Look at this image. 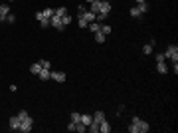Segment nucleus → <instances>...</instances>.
Here are the masks:
<instances>
[{
    "instance_id": "obj_1",
    "label": "nucleus",
    "mask_w": 178,
    "mask_h": 133,
    "mask_svg": "<svg viewBox=\"0 0 178 133\" xmlns=\"http://www.w3.org/2000/svg\"><path fill=\"white\" fill-rule=\"evenodd\" d=\"M150 129V125H148V121H143L141 117H137L135 115L133 119H131V125H129V133H146Z\"/></svg>"
},
{
    "instance_id": "obj_19",
    "label": "nucleus",
    "mask_w": 178,
    "mask_h": 133,
    "mask_svg": "<svg viewBox=\"0 0 178 133\" xmlns=\"http://www.w3.org/2000/svg\"><path fill=\"white\" fill-rule=\"evenodd\" d=\"M95 42L97 44H103L105 42V34H103V32H95Z\"/></svg>"
},
{
    "instance_id": "obj_9",
    "label": "nucleus",
    "mask_w": 178,
    "mask_h": 133,
    "mask_svg": "<svg viewBox=\"0 0 178 133\" xmlns=\"http://www.w3.org/2000/svg\"><path fill=\"white\" fill-rule=\"evenodd\" d=\"M81 18H85L87 22H97V14H93V12L89 10V8H87V10L81 14Z\"/></svg>"
},
{
    "instance_id": "obj_3",
    "label": "nucleus",
    "mask_w": 178,
    "mask_h": 133,
    "mask_svg": "<svg viewBox=\"0 0 178 133\" xmlns=\"http://www.w3.org/2000/svg\"><path fill=\"white\" fill-rule=\"evenodd\" d=\"M32 125H34V119L30 117V115H26V117L22 119V121H20V133H30L32 131Z\"/></svg>"
},
{
    "instance_id": "obj_24",
    "label": "nucleus",
    "mask_w": 178,
    "mask_h": 133,
    "mask_svg": "<svg viewBox=\"0 0 178 133\" xmlns=\"http://www.w3.org/2000/svg\"><path fill=\"white\" fill-rule=\"evenodd\" d=\"M137 8L141 10V14H145V12H148V4H146V2H141V4H137Z\"/></svg>"
},
{
    "instance_id": "obj_11",
    "label": "nucleus",
    "mask_w": 178,
    "mask_h": 133,
    "mask_svg": "<svg viewBox=\"0 0 178 133\" xmlns=\"http://www.w3.org/2000/svg\"><path fill=\"white\" fill-rule=\"evenodd\" d=\"M103 119H107V117H105V111H95V113H93V121L101 123Z\"/></svg>"
},
{
    "instance_id": "obj_15",
    "label": "nucleus",
    "mask_w": 178,
    "mask_h": 133,
    "mask_svg": "<svg viewBox=\"0 0 178 133\" xmlns=\"http://www.w3.org/2000/svg\"><path fill=\"white\" fill-rule=\"evenodd\" d=\"M91 121H93V115H89V113H81V123H83V125H89Z\"/></svg>"
},
{
    "instance_id": "obj_6",
    "label": "nucleus",
    "mask_w": 178,
    "mask_h": 133,
    "mask_svg": "<svg viewBox=\"0 0 178 133\" xmlns=\"http://www.w3.org/2000/svg\"><path fill=\"white\" fill-rule=\"evenodd\" d=\"M109 12H111V2H109V0H101V4H99V14L109 16Z\"/></svg>"
},
{
    "instance_id": "obj_4",
    "label": "nucleus",
    "mask_w": 178,
    "mask_h": 133,
    "mask_svg": "<svg viewBox=\"0 0 178 133\" xmlns=\"http://www.w3.org/2000/svg\"><path fill=\"white\" fill-rule=\"evenodd\" d=\"M50 26L56 28V30H63V28H65V26H63V22H61V18H59V16H56V14L50 18Z\"/></svg>"
},
{
    "instance_id": "obj_12",
    "label": "nucleus",
    "mask_w": 178,
    "mask_h": 133,
    "mask_svg": "<svg viewBox=\"0 0 178 133\" xmlns=\"http://www.w3.org/2000/svg\"><path fill=\"white\" fill-rule=\"evenodd\" d=\"M87 131L89 133H99V123H97V121H91L87 125Z\"/></svg>"
},
{
    "instance_id": "obj_25",
    "label": "nucleus",
    "mask_w": 178,
    "mask_h": 133,
    "mask_svg": "<svg viewBox=\"0 0 178 133\" xmlns=\"http://www.w3.org/2000/svg\"><path fill=\"white\" fill-rule=\"evenodd\" d=\"M99 32H103L105 36L111 34V26H109V24H101V30H99Z\"/></svg>"
},
{
    "instance_id": "obj_13",
    "label": "nucleus",
    "mask_w": 178,
    "mask_h": 133,
    "mask_svg": "<svg viewBox=\"0 0 178 133\" xmlns=\"http://www.w3.org/2000/svg\"><path fill=\"white\" fill-rule=\"evenodd\" d=\"M156 70H158L160 74H168V66L164 64V62H156Z\"/></svg>"
},
{
    "instance_id": "obj_22",
    "label": "nucleus",
    "mask_w": 178,
    "mask_h": 133,
    "mask_svg": "<svg viewBox=\"0 0 178 133\" xmlns=\"http://www.w3.org/2000/svg\"><path fill=\"white\" fill-rule=\"evenodd\" d=\"M77 24H79V28H87L89 26V22L85 18H81V16H77Z\"/></svg>"
},
{
    "instance_id": "obj_36",
    "label": "nucleus",
    "mask_w": 178,
    "mask_h": 133,
    "mask_svg": "<svg viewBox=\"0 0 178 133\" xmlns=\"http://www.w3.org/2000/svg\"><path fill=\"white\" fill-rule=\"evenodd\" d=\"M141 2H146V0H137V4H141Z\"/></svg>"
},
{
    "instance_id": "obj_8",
    "label": "nucleus",
    "mask_w": 178,
    "mask_h": 133,
    "mask_svg": "<svg viewBox=\"0 0 178 133\" xmlns=\"http://www.w3.org/2000/svg\"><path fill=\"white\" fill-rule=\"evenodd\" d=\"M8 14H10V6H8V4H0V22L6 20Z\"/></svg>"
},
{
    "instance_id": "obj_10",
    "label": "nucleus",
    "mask_w": 178,
    "mask_h": 133,
    "mask_svg": "<svg viewBox=\"0 0 178 133\" xmlns=\"http://www.w3.org/2000/svg\"><path fill=\"white\" fill-rule=\"evenodd\" d=\"M99 131H101V133H109V131H111V125H109L107 119H103V121L99 123Z\"/></svg>"
},
{
    "instance_id": "obj_23",
    "label": "nucleus",
    "mask_w": 178,
    "mask_h": 133,
    "mask_svg": "<svg viewBox=\"0 0 178 133\" xmlns=\"http://www.w3.org/2000/svg\"><path fill=\"white\" fill-rule=\"evenodd\" d=\"M71 121L79 123V121H81V113H77V111H71Z\"/></svg>"
},
{
    "instance_id": "obj_30",
    "label": "nucleus",
    "mask_w": 178,
    "mask_h": 133,
    "mask_svg": "<svg viewBox=\"0 0 178 133\" xmlns=\"http://www.w3.org/2000/svg\"><path fill=\"white\" fill-rule=\"evenodd\" d=\"M75 127H77V123H75V121H69V123H67V131H75Z\"/></svg>"
},
{
    "instance_id": "obj_14",
    "label": "nucleus",
    "mask_w": 178,
    "mask_h": 133,
    "mask_svg": "<svg viewBox=\"0 0 178 133\" xmlns=\"http://www.w3.org/2000/svg\"><path fill=\"white\" fill-rule=\"evenodd\" d=\"M38 78H40V80H50V70H46V68H42L40 70V74H38Z\"/></svg>"
},
{
    "instance_id": "obj_27",
    "label": "nucleus",
    "mask_w": 178,
    "mask_h": 133,
    "mask_svg": "<svg viewBox=\"0 0 178 133\" xmlns=\"http://www.w3.org/2000/svg\"><path fill=\"white\" fill-rule=\"evenodd\" d=\"M61 22H63V26H67V24H71V16H61Z\"/></svg>"
},
{
    "instance_id": "obj_16",
    "label": "nucleus",
    "mask_w": 178,
    "mask_h": 133,
    "mask_svg": "<svg viewBox=\"0 0 178 133\" xmlns=\"http://www.w3.org/2000/svg\"><path fill=\"white\" fill-rule=\"evenodd\" d=\"M40 70H42L40 62H36V64H32V66H30V72H32L34 76H38V74H40Z\"/></svg>"
},
{
    "instance_id": "obj_37",
    "label": "nucleus",
    "mask_w": 178,
    "mask_h": 133,
    "mask_svg": "<svg viewBox=\"0 0 178 133\" xmlns=\"http://www.w3.org/2000/svg\"><path fill=\"white\" fill-rule=\"evenodd\" d=\"M8 2H14V0H8Z\"/></svg>"
},
{
    "instance_id": "obj_35",
    "label": "nucleus",
    "mask_w": 178,
    "mask_h": 133,
    "mask_svg": "<svg viewBox=\"0 0 178 133\" xmlns=\"http://www.w3.org/2000/svg\"><path fill=\"white\" fill-rule=\"evenodd\" d=\"M85 2H87V4H91V2H95V0H85Z\"/></svg>"
},
{
    "instance_id": "obj_33",
    "label": "nucleus",
    "mask_w": 178,
    "mask_h": 133,
    "mask_svg": "<svg viewBox=\"0 0 178 133\" xmlns=\"http://www.w3.org/2000/svg\"><path fill=\"white\" fill-rule=\"evenodd\" d=\"M156 62H166V60H164V54H162V52L156 54Z\"/></svg>"
},
{
    "instance_id": "obj_20",
    "label": "nucleus",
    "mask_w": 178,
    "mask_h": 133,
    "mask_svg": "<svg viewBox=\"0 0 178 133\" xmlns=\"http://www.w3.org/2000/svg\"><path fill=\"white\" fill-rule=\"evenodd\" d=\"M131 16H133V18H141V10H139V8L137 6H133V8H131Z\"/></svg>"
},
{
    "instance_id": "obj_7",
    "label": "nucleus",
    "mask_w": 178,
    "mask_h": 133,
    "mask_svg": "<svg viewBox=\"0 0 178 133\" xmlns=\"http://www.w3.org/2000/svg\"><path fill=\"white\" fill-rule=\"evenodd\" d=\"M20 121H22V119H20L18 115H12V117H10V121H8L10 129H12V131H18V129H20Z\"/></svg>"
},
{
    "instance_id": "obj_18",
    "label": "nucleus",
    "mask_w": 178,
    "mask_h": 133,
    "mask_svg": "<svg viewBox=\"0 0 178 133\" xmlns=\"http://www.w3.org/2000/svg\"><path fill=\"white\" fill-rule=\"evenodd\" d=\"M42 14H44V18H52V16L56 14V10H54V8H44Z\"/></svg>"
},
{
    "instance_id": "obj_5",
    "label": "nucleus",
    "mask_w": 178,
    "mask_h": 133,
    "mask_svg": "<svg viewBox=\"0 0 178 133\" xmlns=\"http://www.w3.org/2000/svg\"><path fill=\"white\" fill-rule=\"evenodd\" d=\"M50 80L57 82V84H63L65 82V72H50Z\"/></svg>"
},
{
    "instance_id": "obj_2",
    "label": "nucleus",
    "mask_w": 178,
    "mask_h": 133,
    "mask_svg": "<svg viewBox=\"0 0 178 133\" xmlns=\"http://www.w3.org/2000/svg\"><path fill=\"white\" fill-rule=\"evenodd\" d=\"M164 60H170V62H178V46L170 44L166 50H164Z\"/></svg>"
},
{
    "instance_id": "obj_31",
    "label": "nucleus",
    "mask_w": 178,
    "mask_h": 133,
    "mask_svg": "<svg viewBox=\"0 0 178 133\" xmlns=\"http://www.w3.org/2000/svg\"><path fill=\"white\" fill-rule=\"evenodd\" d=\"M40 26H42V28H48V26H50V18H44V20H40Z\"/></svg>"
},
{
    "instance_id": "obj_32",
    "label": "nucleus",
    "mask_w": 178,
    "mask_h": 133,
    "mask_svg": "<svg viewBox=\"0 0 178 133\" xmlns=\"http://www.w3.org/2000/svg\"><path fill=\"white\" fill-rule=\"evenodd\" d=\"M85 10H87V8L83 6V4H79V6H77V14H79V16H81V14H83V12H85Z\"/></svg>"
},
{
    "instance_id": "obj_28",
    "label": "nucleus",
    "mask_w": 178,
    "mask_h": 133,
    "mask_svg": "<svg viewBox=\"0 0 178 133\" xmlns=\"http://www.w3.org/2000/svg\"><path fill=\"white\" fill-rule=\"evenodd\" d=\"M40 66H42V68H46V70H50V68H52V64H50L48 60H40Z\"/></svg>"
},
{
    "instance_id": "obj_26",
    "label": "nucleus",
    "mask_w": 178,
    "mask_h": 133,
    "mask_svg": "<svg viewBox=\"0 0 178 133\" xmlns=\"http://www.w3.org/2000/svg\"><path fill=\"white\" fill-rule=\"evenodd\" d=\"M143 54H152V44H146V46H143Z\"/></svg>"
},
{
    "instance_id": "obj_21",
    "label": "nucleus",
    "mask_w": 178,
    "mask_h": 133,
    "mask_svg": "<svg viewBox=\"0 0 178 133\" xmlns=\"http://www.w3.org/2000/svg\"><path fill=\"white\" fill-rule=\"evenodd\" d=\"M65 14H67L65 6H59V8H56V16H59V18H61V16H65Z\"/></svg>"
},
{
    "instance_id": "obj_29",
    "label": "nucleus",
    "mask_w": 178,
    "mask_h": 133,
    "mask_svg": "<svg viewBox=\"0 0 178 133\" xmlns=\"http://www.w3.org/2000/svg\"><path fill=\"white\" fill-rule=\"evenodd\" d=\"M6 22H10V24H14V22H16V14H12V12H10V14H8V16H6Z\"/></svg>"
},
{
    "instance_id": "obj_17",
    "label": "nucleus",
    "mask_w": 178,
    "mask_h": 133,
    "mask_svg": "<svg viewBox=\"0 0 178 133\" xmlns=\"http://www.w3.org/2000/svg\"><path fill=\"white\" fill-rule=\"evenodd\" d=\"M87 28L93 32V34H95V32H99V30H101V24H99V22H89V26H87Z\"/></svg>"
},
{
    "instance_id": "obj_34",
    "label": "nucleus",
    "mask_w": 178,
    "mask_h": 133,
    "mask_svg": "<svg viewBox=\"0 0 178 133\" xmlns=\"http://www.w3.org/2000/svg\"><path fill=\"white\" fill-rule=\"evenodd\" d=\"M26 115H28V111H24V109H22V111H18V117H20V119H24Z\"/></svg>"
}]
</instances>
